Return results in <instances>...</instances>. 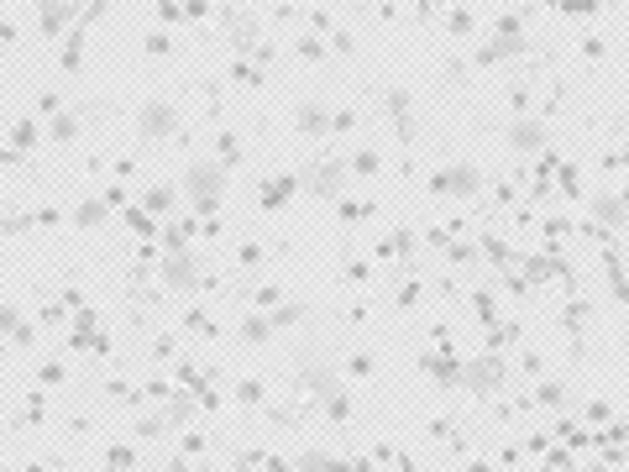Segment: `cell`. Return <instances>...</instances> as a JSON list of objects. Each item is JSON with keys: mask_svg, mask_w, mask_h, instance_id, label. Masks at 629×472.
Segmentation results:
<instances>
[{"mask_svg": "<svg viewBox=\"0 0 629 472\" xmlns=\"http://www.w3.org/2000/svg\"><path fill=\"white\" fill-rule=\"evenodd\" d=\"M221 189H226V174H221V168H210V163H194V168H189V194H194V205H205V210H210V205L221 200Z\"/></svg>", "mask_w": 629, "mask_h": 472, "instance_id": "1", "label": "cell"}, {"mask_svg": "<svg viewBox=\"0 0 629 472\" xmlns=\"http://www.w3.org/2000/svg\"><path fill=\"white\" fill-rule=\"evenodd\" d=\"M142 131H147V137H163V131H173V106L153 100V106L142 110Z\"/></svg>", "mask_w": 629, "mask_h": 472, "instance_id": "2", "label": "cell"}, {"mask_svg": "<svg viewBox=\"0 0 629 472\" xmlns=\"http://www.w3.org/2000/svg\"><path fill=\"white\" fill-rule=\"evenodd\" d=\"M477 184H483L477 168H446L440 174V189H451V194H477Z\"/></svg>", "mask_w": 629, "mask_h": 472, "instance_id": "3", "label": "cell"}, {"mask_svg": "<svg viewBox=\"0 0 629 472\" xmlns=\"http://www.w3.org/2000/svg\"><path fill=\"white\" fill-rule=\"evenodd\" d=\"M509 142H514V147H540V142H546V131H540V126H514Z\"/></svg>", "mask_w": 629, "mask_h": 472, "instance_id": "4", "label": "cell"}]
</instances>
